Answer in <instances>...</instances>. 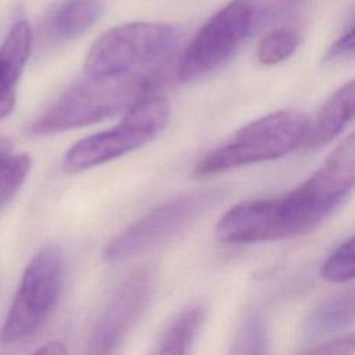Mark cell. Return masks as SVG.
Wrapping results in <instances>:
<instances>
[{"mask_svg": "<svg viewBox=\"0 0 355 355\" xmlns=\"http://www.w3.org/2000/svg\"><path fill=\"white\" fill-rule=\"evenodd\" d=\"M354 182L355 136L349 133L323 166L293 191L232 207L216 223V239L225 244H248L305 234L347 198Z\"/></svg>", "mask_w": 355, "mask_h": 355, "instance_id": "cell-1", "label": "cell"}, {"mask_svg": "<svg viewBox=\"0 0 355 355\" xmlns=\"http://www.w3.org/2000/svg\"><path fill=\"white\" fill-rule=\"evenodd\" d=\"M309 0H232L196 33L182 54L178 76L197 80L222 67L261 29L301 14Z\"/></svg>", "mask_w": 355, "mask_h": 355, "instance_id": "cell-2", "label": "cell"}, {"mask_svg": "<svg viewBox=\"0 0 355 355\" xmlns=\"http://www.w3.org/2000/svg\"><path fill=\"white\" fill-rule=\"evenodd\" d=\"M164 64H154L128 72L87 76L54 101L29 130L51 135L104 121L126 111L140 98L154 93L164 79Z\"/></svg>", "mask_w": 355, "mask_h": 355, "instance_id": "cell-3", "label": "cell"}, {"mask_svg": "<svg viewBox=\"0 0 355 355\" xmlns=\"http://www.w3.org/2000/svg\"><path fill=\"white\" fill-rule=\"evenodd\" d=\"M306 121V115L297 110L276 111L255 119L240 129L229 143L207 154L194 166V175L212 176L279 158L300 144Z\"/></svg>", "mask_w": 355, "mask_h": 355, "instance_id": "cell-4", "label": "cell"}, {"mask_svg": "<svg viewBox=\"0 0 355 355\" xmlns=\"http://www.w3.org/2000/svg\"><path fill=\"white\" fill-rule=\"evenodd\" d=\"M171 104L162 96H146L126 110L114 128L76 141L64 155V169L80 172L119 158L153 140L168 123Z\"/></svg>", "mask_w": 355, "mask_h": 355, "instance_id": "cell-5", "label": "cell"}, {"mask_svg": "<svg viewBox=\"0 0 355 355\" xmlns=\"http://www.w3.org/2000/svg\"><path fill=\"white\" fill-rule=\"evenodd\" d=\"M179 42L178 31L161 22H132L100 35L85 58L87 76L128 72L166 62Z\"/></svg>", "mask_w": 355, "mask_h": 355, "instance_id": "cell-6", "label": "cell"}, {"mask_svg": "<svg viewBox=\"0 0 355 355\" xmlns=\"http://www.w3.org/2000/svg\"><path fill=\"white\" fill-rule=\"evenodd\" d=\"M64 280L62 251L43 245L26 265L18 291L0 330L3 343H21L32 337L55 308Z\"/></svg>", "mask_w": 355, "mask_h": 355, "instance_id": "cell-7", "label": "cell"}, {"mask_svg": "<svg viewBox=\"0 0 355 355\" xmlns=\"http://www.w3.org/2000/svg\"><path fill=\"white\" fill-rule=\"evenodd\" d=\"M222 197L219 189H202L155 207L110 241L103 258L108 262H119L154 248L184 230Z\"/></svg>", "mask_w": 355, "mask_h": 355, "instance_id": "cell-8", "label": "cell"}, {"mask_svg": "<svg viewBox=\"0 0 355 355\" xmlns=\"http://www.w3.org/2000/svg\"><path fill=\"white\" fill-rule=\"evenodd\" d=\"M151 291L147 270L139 269L125 277L111 293L89 338L90 354L114 352L141 315Z\"/></svg>", "mask_w": 355, "mask_h": 355, "instance_id": "cell-9", "label": "cell"}, {"mask_svg": "<svg viewBox=\"0 0 355 355\" xmlns=\"http://www.w3.org/2000/svg\"><path fill=\"white\" fill-rule=\"evenodd\" d=\"M355 83L349 80L341 86L316 112L306 121L298 146L312 150L334 140L354 118Z\"/></svg>", "mask_w": 355, "mask_h": 355, "instance_id": "cell-10", "label": "cell"}, {"mask_svg": "<svg viewBox=\"0 0 355 355\" xmlns=\"http://www.w3.org/2000/svg\"><path fill=\"white\" fill-rule=\"evenodd\" d=\"M31 47L32 29L26 21H18L0 47V119L15 105V83L29 58Z\"/></svg>", "mask_w": 355, "mask_h": 355, "instance_id": "cell-11", "label": "cell"}, {"mask_svg": "<svg viewBox=\"0 0 355 355\" xmlns=\"http://www.w3.org/2000/svg\"><path fill=\"white\" fill-rule=\"evenodd\" d=\"M355 320V297L352 291L337 294L324 300L302 320L301 331L306 338H316L337 333Z\"/></svg>", "mask_w": 355, "mask_h": 355, "instance_id": "cell-12", "label": "cell"}, {"mask_svg": "<svg viewBox=\"0 0 355 355\" xmlns=\"http://www.w3.org/2000/svg\"><path fill=\"white\" fill-rule=\"evenodd\" d=\"M101 15L98 0H65L53 14L50 29L62 40H72L92 28Z\"/></svg>", "mask_w": 355, "mask_h": 355, "instance_id": "cell-13", "label": "cell"}, {"mask_svg": "<svg viewBox=\"0 0 355 355\" xmlns=\"http://www.w3.org/2000/svg\"><path fill=\"white\" fill-rule=\"evenodd\" d=\"M205 308L202 305H190L182 309L164 333L158 354H187L202 322Z\"/></svg>", "mask_w": 355, "mask_h": 355, "instance_id": "cell-14", "label": "cell"}, {"mask_svg": "<svg viewBox=\"0 0 355 355\" xmlns=\"http://www.w3.org/2000/svg\"><path fill=\"white\" fill-rule=\"evenodd\" d=\"M31 157L25 153L0 155V207L10 201L19 190L31 171Z\"/></svg>", "mask_w": 355, "mask_h": 355, "instance_id": "cell-15", "label": "cell"}, {"mask_svg": "<svg viewBox=\"0 0 355 355\" xmlns=\"http://www.w3.org/2000/svg\"><path fill=\"white\" fill-rule=\"evenodd\" d=\"M300 44V35L290 28L269 32L259 43L257 57L263 65H275L288 58Z\"/></svg>", "mask_w": 355, "mask_h": 355, "instance_id": "cell-16", "label": "cell"}, {"mask_svg": "<svg viewBox=\"0 0 355 355\" xmlns=\"http://www.w3.org/2000/svg\"><path fill=\"white\" fill-rule=\"evenodd\" d=\"M322 277L331 283H347L355 276L354 239L341 243L322 266Z\"/></svg>", "mask_w": 355, "mask_h": 355, "instance_id": "cell-17", "label": "cell"}, {"mask_svg": "<svg viewBox=\"0 0 355 355\" xmlns=\"http://www.w3.org/2000/svg\"><path fill=\"white\" fill-rule=\"evenodd\" d=\"M233 354H265L266 352V330L258 315H248L233 343Z\"/></svg>", "mask_w": 355, "mask_h": 355, "instance_id": "cell-18", "label": "cell"}, {"mask_svg": "<svg viewBox=\"0 0 355 355\" xmlns=\"http://www.w3.org/2000/svg\"><path fill=\"white\" fill-rule=\"evenodd\" d=\"M354 344H355L354 336L349 334V336H344V337H340V338L330 340V341L323 343V344H318L316 347L306 349V352L308 354H329V355H331V354H337V355L352 354L354 352Z\"/></svg>", "mask_w": 355, "mask_h": 355, "instance_id": "cell-19", "label": "cell"}, {"mask_svg": "<svg viewBox=\"0 0 355 355\" xmlns=\"http://www.w3.org/2000/svg\"><path fill=\"white\" fill-rule=\"evenodd\" d=\"M354 54V24L349 22L348 29L333 43L326 54V60L333 61Z\"/></svg>", "mask_w": 355, "mask_h": 355, "instance_id": "cell-20", "label": "cell"}, {"mask_svg": "<svg viewBox=\"0 0 355 355\" xmlns=\"http://www.w3.org/2000/svg\"><path fill=\"white\" fill-rule=\"evenodd\" d=\"M67 352H68V348L61 341H50L36 351V354H46V355H61Z\"/></svg>", "mask_w": 355, "mask_h": 355, "instance_id": "cell-21", "label": "cell"}, {"mask_svg": "<svg viewBox=\"0 0 355 355\" xmlns=\"http://www.w3.org/2000/svg\"><path fill=\"white\" fill-rule=\"evenodd\" d=\"M10 150H11V141L7 137L0 136V155H3L4 153H7Z\"/></svg>", "mask_w": 355, "mask_h": 355, "instance_id": "cell-22", "label": "cell"}]
</instances>
